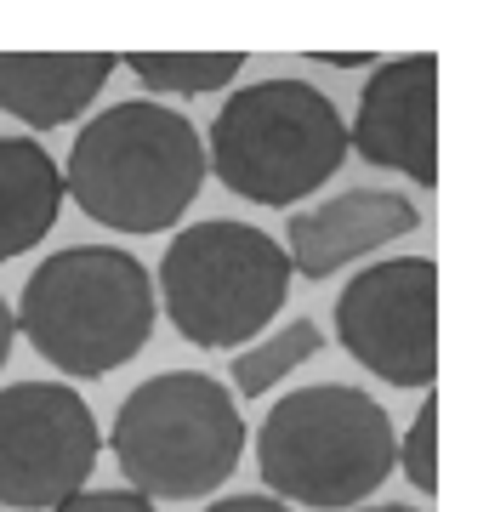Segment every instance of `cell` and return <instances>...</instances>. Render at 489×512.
Here are the masks:
<instances>
[{
  "instance_id": "obj_1",
  "label": "cell",
  "mask_w": 489,
  "mask_h": 512,
  "mask_svg": "<svg viewBox=\"0 0 489 512\" xmlns=\"http://www.w3.org/2000/svg\"><path fill=\"white\" fill-rule=\"evenodd\" d=\"M205 188V137L165 103H114L69 143L63 194L114 234H165Z\"/></svg>"
},
{
  "instance_id": "obj_2",
  "label": "cell",
  "mask_w": 489,
  "mask_h": 512,
  "mask_svg": "<svg viewBox=\"0 0 489 512\" xmlns=\"http://www.w3.org/2000/svg\"><path fill=\"white\" fill-rule=\"evenodd\" d=\"M12 319H18V336H29V348L52 370L74 382H97L148 348L160 302H154L148 268L131 251L69 245L23 279Z\"/></svg>"
},
{
  "instance_id": "obj_3",
  "label": "cell",
  "mask_w": 489,
  "mask_h": 512,
  "mask_svg": "<svg viewBox=\"0 0 489 512\" xmlns=\"http://www.w3.org/2000/svg\"><path fill=\"white\" fill-rule=\"evenodd\" d=\"M393 416L364 387H296L256 427V473L290 512H359L393 473Z\"/></svg>"
},
{
  "instance_id": "obj_4",
  "label": "cell",
  "mask_w": 489,
  "mask_h": 512,
  "mask_svg": "<svg viewBox=\"0 0 489 512\" xmlns=\"http://www.w3.org/2000/svg\"><path fill=\"white\" fill-rule=\"evenodd\" d=\"M205 137V177L251 205H302L342 171L347 126L308 80H251L217 109Z\"/></svg>"
},
{
  "instance_id": "obj_5",
  "label": "cell",
  "mask_w": 489,
  "mask_h": 512,
  "mask_svg": "<svg viewBox=\"0 0 489 512\" xmlns=\"http://www.w3.org/2000/svg\"><path fill=\"white\" fill-rule=\"evenodd\" d=\"M251 427L239 399L205 370H165L126 393L109 427V456L148 501H194L234 478Z\"/></svg>"
},
{
  "instance_id": "obj_6",
  "label": "cell",
  "mask_w": 489,
  "mask_h": 512,
  "mask_svg": "<svg viewBox=\"0 0 489 512\" xmlns=\"http://www.w3.org/2000/svg\"><path fill=\"white\" fill-rule=\"evenodd\" d=\"M290 279V256L273 234L234 217H211L165 245L154 302L188 348L239 353L279 319Z\"/></svg>"
},
{
  "instance_id": "obj_7",
  "label": "cell",
  "mask_w": 489,
  "mask_h": 512,
  "mask_svg": "<svg viewBox=\"0 0 489 512\" xmlns=\"http://www.w3.org/2000/svg\"><path fill=\"white\" fill-rule=\"evenodd\" d=\"M103 433L69 382L0 387V507L52 512L91 484Z\"/></svg>"
},
{
  "instance_id": "obj_8",
  "label": "cell",
  "mask_w": 489,
  "mask_h": 512,
  "mask_svg": "<svg viewBox=\"0 0 489 512\" xmlns=\"http://www.w3.org/2000/svg\"><path fill=\"white\" fill-rule=\"evenodd\" d=\"M336 342L387 387H433L438 376V262L387 256L336 296Z\"/></svg>"
},
{
  "instance_id": "obj_9",
  "label": "cell",
  "mask_w": 489,
  "mask_h": 512,
  "mask_svg": "<svg viewBox=\"0 0 489 512\" xmlns=\"http://www.w3.org/2000/svg\"><path fill=\"white\" fill-rule=\"evenodd\" d=\"M347 154L399 171L416 188H438V57H393L376 63L359 92L347 131Z\"/></svg>"
},
{
  "instance_id": "obj_10",
  "label": "cell",
  "mask_w": 489,
  "mask_h": 512,
  "mask_svg": "<svg viewBox=\"0 0 489 512\" xmlns=\"http://www.w3.org/2000/svg\"><path fill=\"white\" fill-rule=\"evenodd\" d=\"M421 211L393 188H347L325 205H308L296 211L285 228V256L290 274L302 279H330L336 268L359 262V256H376L381 245L416 234Z\"/></svg>"
},
{
  "instance_id": "obj_11",
  "label": "cell",
  "mask_w": 489,
  "mask_h": 512,
  "mask_svg": "<svg viewBox=\"0 0 489 512\" xmlns=\"http://www.w3.org/2000/svg\"><path fill=\"white\" fill-rule=\"evenodd\" d=\"M114 69V52H0V114L29 131L69 126L103 97Z\"/></svg>"
},
{
  "instance_id": "obj_12",
  "label": "cell",
  "mask_w": 489,
  "mask_h": 512,
  "mask_svg": "<svg viewBox=\"0 0 489 512\" xmlns=\"http://www.w3.org/2000/svg\"><path fill=\"white\" fill-rule=\"evenodd\" d=\"M63 171L29 137H0V262L35 251L63 217Z\"/></svg>"
},
{
  "instance_id": "obj_13",
  "label": "cell",
  "mask_w": 489,
  "mask_h": 512,
  "mask_svg": "<svg viewBox=\"0 0 489 512\" xmlns=\"http://www.w3.org/2000/svg\"><path fill=\"white\" fill-rule=\"evenodd\" d=\"M325 348V330H319V319H290V325H273L262 330L251 348L234 353V387L228 393H239V399H268L273 387L285 382L290 370H302L313 359V353Z\"/></svg>"
},
{
  "instance_id": "obj_14",
  "label": "cell",
  "mask_w": 489,
  "mask_h": 512,
  "mask_svg": "<svg viewBox=\"0 0 489 512\" xmlns=\"http://www.w3.org/2000/svg\"><path fill=\"white\" fill-rule=\"evenodd\" d=\"M154 97H217L245 69V52H126L120 57Z\"/></svg>"
},
{
  "instance_id": "obj_15",
  "label": "cell",
  "mask_w": 489,
  "mask_h": 512,
  "mask_svg": "<svg viewBox=\"0 0 489 512\" xmlns=\"http://www.w3.org/2000/svg\"><path fill=\"white\" fill-rule=\"evenodd\" d=\"M393 467H404V478L421 495H438V399H433V387H427L416 421L404 427L399 450H393Z\"/></svg>"
},
{
  "instance_id": "obj_16",
  "label": "cell",
  "mask_w": 489,
  "mask_h": 512,
  "mask_svg": "<svg viewBox=\"0 0 489 512\" xmlns=\"http://www.w3.org/2000/svg\"><path fill=\"white\" fill-rule=\"evenodd\" d=\"M52 512H160V507H154L148 495H137V490H80Z\"/></svg>"
},
{
  "instance_id": "obj_17",
  "label": "cell",
  "mask_w": 489,
  "mask_h": 512,
  "mask_svg": "<svg viewBox=\"0 0 489 512\" xmlns=\"http://www.w3.org/2000/svg\"><path fill=\"white\" fill-rule=\"evenodd\" d=\"M205 512H290V507L273 501V495H222V501H211Z\"/></svg>"
},
{
  "instance_id": "obj_18",
  "label": "cell",
  "mask_w": 489,
  "mask_h": 512,
  "mask_svg": "<svg viewBox=\"0 0 489 512\" xmlns=\"http://www.w3.org/2000/svg\"><path fill=\"white\" fill-rule=\"evenodd\" d=\"M313 63H330V69H364V63H370V69H376V52H308Z\"/></svg>"
},
{
  "instance_id": "obj_19",
  "label": "cell",
  "mask_w": 489,
  "mask_h": 512,
  "mask_svg": "<svg viewBox=\"0 0 489 512\" xmlns=\"http://www.w3.org/2000/svg\"><path fill=\"white\" fill-rule=\"evenodd\" d=\"M12 342H18V319H12L6 296H0V370H6V359H12Z\"/></svg>"
},
{
  "instance_id": "obj_20",
  "label": "cell",
  "mask_w": 489,
  "mask_h": 512,
  "mask_svg": "<svg viewBox=\"0 0 489 512\" xmlns=\"http://www.w3.org/2000/svg\"><path fill=\"white\" fill-rule=\"evenodd\" d=\"M359 512H416V507H359Z\"/></svg>"
}]
</instances>
